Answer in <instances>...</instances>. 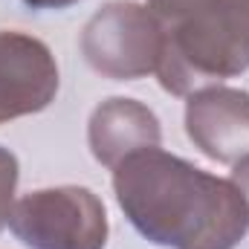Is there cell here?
Wrapping results in <instances>:
<instances>
[{
	"instance_id": "obj_1",
	"label": "cell",
	"mask_w": 249,
	"mask_h": 249,
	"mask_svg": "<svg viewBox=\"0 0 249 249\" xmlns=\"http://www.w3.org/2000/svg\"><path fill=\"white\" fill-rule=\"evenodd\" d=\"M113 191L133 229L165 249H235L249 232V203L232 180L162 148L113 168Z\"/></svg>"
},
{
	"instance_id": "obj_2",
	"label": "cell",
	"mask_w": 249,
	"mask_h": 249,
	"mask_svg": "<svg viewBox=\"0 0 249 249\" xmlns=\"http://www.w3.org/2000/svg\"><path fill=\"white\" fill-rule=\"evenodd\" d=\"M157 78L171 96L249 70V0H212L174 26H162Z\"/></svg>"
},
{
	"instance_id": "obj_3",
	"label": "cell",
	"mask_w": 249,
	"mask_h": 249,
	"mask_svg": "<svg viewBox=\"0 0 249 249\" xmlns=\"http://www.w3.org/2000/svg\"><path fill=\"white\" fill-rule=\"evenodd\" d=\"M9 229L29 249H105L107 212L84 186H55L15 200Z\"/></svg>"
},
{
	"instance_id": "obj_4",
	"label": "cell",
	"mask_w": 249,
	"mask_h": 249,
	"mask_svg": "<svg viewBox=\"0 0 249 249\" xmlns=\"http://www.w3.org/2000/svg\"><path fill=\"white\" fill-rule=\"evenodd\" d=\"M162 23L148 6L119 0L96 12L81 32V53L99 75L133 81L157 72L162 55Z\"/></svg>"
},
{
	"instance_id": "obj_5",
	"label": "cell",
	"mask_w": 249,
	"mask_h": 249,
	"mask_svg": "<svg viewBox=\"0 0 249 249\" xmlns=\"http://www.w3.org/2000/svg\"><path fill=\"white\" fill-rule=\"evenodd\" d=\"M58 93L50 47L26 32L0 29V124L41 113Z\"/></svg>"
},
{
	"instance_id": "obj_6",
	"label": "cell",
	"mask_w": 249,
	"mask_h": 249,
	"mask_svg": "<svg viewBox=\"0 0 249 249\" xmlns=\"http://www.w3.org/2000/svg\"><path fill=\"white\" fill-rule=\"evenodd\" d=\"M188 139L217 162L249 154V93L232 87H200L186 105Z\"/></svg>"
},
{
	"instance_id": "obj_7",
	"label": "cell",
	"mask_w": 249,
	"mask_h": 249,
	"mask_svg": "<svg viewBox=\"0 0 249 249\" xmlns=\"http://www.w3.org/2000/svg\"><path fill=\"white\" fill-rule=\"evenodd\" d=\"M87 139L96 162L113 171L124 157L160 148V119L136 99H107L93 110Z\"/></svg>"
},
{
	"instance_id": "obj_8",
	"label": "cell",
	"mask_w": 249,
	"mask_h": 249,
	"mask_svg": "<svg viewBox=\"0 0 249 249\" xmlns=\"http://www.w3.org/2000/svg\"><path fill=\"white\" fill-rule=\"evenodd\" d=\"M15 188H18V157L0 148V232L9 223V214L15 206Z\"/></svg>"
},
{
	"instance_id": "obj_9",
	"label": "cell",
	"mask_w": 249,
	"mask_h": 249,
	"mask_svg": "<svg viewBox=\"0 0 249 249\" xmlns=\"http://www.w3.org/2000/svg\"><path fill=\"white\" fill-rule=\"evenodd\" d=\"M212 0H148V9L154 12V18L162 26H174L180 20H186L188 15L200 12L203 6H209Z\"/></svg>"
},
{
	"instance_id": "obj_10",
	"label": "cell",
	"mask_w": 249,
	"mask_h": 249,
	"mask_svg": "<svg viewBox=\"0 0 249 249\" xmlns=\"http://www.w3.org/2000/svg\"><path fill=\"white\" fill-rule=\"evenodd\" d=\"M229 180L244 191V197H247V203H249V154L244 157V160H238V162H235V171H232V177H229Z\"/></svg>"
},
{
	"instance_id": "obj_11",
	"label": "cell",
	"mask_w": 249,
	"mask_h": 249,
	"mask_svg": "<svg viewBox=\"0 0 249 249\" xmlns=\"http://www.w3.org/2000/svg\"><path fill=\"white\" fill-rule=\"evenodd\" d=\"M23 3H29L32 9H67L78 0H23Z\"/></svg>"
}]
</instances>
